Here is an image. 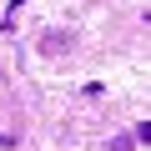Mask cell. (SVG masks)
<instances>
[{"instance_id":"1","label":"cell","mask_w":151,"mask_h":151,"mask_svg":"<svg viewBox=\"0 0 151 151\" xmlns=\"http://www.w3.org/2000/svg\"><path fill=\"white\" fill-rule=\"evenodd\" d=\"M131 146H136L131 136H116V141H111V151H131Z\"/></svg>"}]
</instances>
